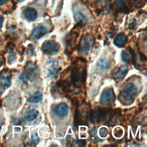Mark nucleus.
<instances>
[{"label": "nucleus", "mask_w": 147, "mask_h": 147, "mask_svg": "<svg viewBox=\"0 0 147 147\" xmlns=\"http://www.w3.org/2000/svg\"><path fill=\"white\" fill-rule=\"evenodd\" d=\"M109 111L107 109H100L98 110H91L88 114V118L90 122L92 123H98L105 120Z\"/></svg>", "instance_id": "1"}, {"label": "nucleus", "mask_w": 147, "mask_h": 147, "mask_svg": "<svg viewBox=\"0 0 147 147\" xmlns=\"http://www.w3.org/2000/svg\"><path fill=\"white\" fill-rule=\"evenodd\" d=\"M86 78V68L80 70L79 67L75 65L71 71V83L74 86H77L78 83L84 82Z\"/></svg>", "instance_id": "2"}, {"label": "nucleus", "mask_w": 147, "mask_h": 147, "mask_svg": "<svg viewBox=\"0 0 147 147\" xmlns=\"http://www.w3.org/2000/svg\"><path fill=\"white\" fill-rule=\"evenodd\" d=\"M137 93L136 86L133 83H127L123 88L122 95L123 99L126 101L133 102Z\"/></svg>", "instance_id": "3"}, {"label": "nucleus", "mask_w": 147, "mask_h": 147, "mask_svg": "<svg viewBox=\"0 0 147 147\" xmlns=\"http://www.w3.org/2000/svg\"><path fill=\"white\" fill-rule=\"evenodd\" d=\"M115 99V94L112 88H105L100 96V104L101 105H109L114 102Z\"/></svg>", "instance_id": "4"}, {"label": "nucleus", "mask_w": 147, "mask_h": 147, "mask_svg": "<svg viewBox=\"0 0 147 147\" xmlns=\"http://www.w3.org/2000/svg\"><path fill=\"white\" fill-rule=\"evenodd\" d=\"M42 51L44 53L51 55L56 53L60 49L59 44L52 40H47L43 42L41 46Z\"/></svg>", "instance_id": "5"}, {"label": "nucleus", "mask_w": 147, "mask_h": 147, "mask_svg": "<svg viewBox=\"0 0 147 147\" xmlns=\"http://www.w3.org/2000/svg\"><path fill=\"white\" fill-rule=\"evenodd\" d=\"M45 67L48 75L51 78L56 77L61 70L59 63L55 60H51L48 61Z\"/></svg>", "instance_id": "6"}, {"label": "nucleus", "mask_w": 147, "mask_h": 147, "mask_svg": "<svg viewBox=\"0 0 147 147\" xmlns=\"http://www.w3.org/2000/svg\"><path fill=\"white\" fill-rule=\"evenodd\" d=\"M92 44V38L90 36H86L83 37L80 40L78 46V49L82 53H86L88 52Z\"/></svg>", "instance_id": "7"}, {"label": "nucleus", "mask_w": 147, "mask_h": 147, "mask_svg": "<svg viewBox=\"0 0 147 147\" xmlns=\"http://www.w3.org/2000/svg\"><path fill=\"white\" fill-rule=\"evenodd\" d=\"M128 70L127 66L125 64H122L113 71L112 72V76L115 80L120 81L125 77Z\"/></svg>", "instance_id": "8"}, {"label": "nucleus", "mask_w": 147, "mask_h": 147, "mask_svg": "<svg viewBox=\"0 0 147 147\" xmlns=\"http://www.w3.org/2000/svg\"><path fill=\"white\" fill-rule=\"evenodd\" d=\"M111 0H96L95 5L100 13H107L110 9Z\"/></svg>", "instance_id": "9"}, {"label": "nucleus", "mask_w": 147, "mask_h": 147, "mask_svg": "<svg viewBox=\"0 0 147 147\" xmlns=\"http://www.w3.org/2000/svg\"><path fill=\"white\" fill-rule=\"evenodd\" d=\"M129 50L123 51L121 53V57L123 61L126 63L133 62V64H136V55L133 50L131 48H128Z\"/></svg>", "instance_id": "10"}, {"label": "nucleus", "mask_w": 147, "mask_h": 147, "mask_svg": "<svg viewBox=\"0 0 147 147\" xmlns=\"http://www.w3.org/2000/svg\"><path fill=\"white\" fill-rule=\"evenodd\" d=\"M37 67L36 65L32 64L27 65V67L25 69V72L23 75L24 80H29L34 78L37 74Z\"/></svg>", "instance_id": "11"}, {"label": "nucleus", "mask_w": 147, "mask_h": 147, "mask_svg": "<svg viewBox=\"0 0 147 147\" xmlns=\"http://www.w3.org/2000/svg\"><path fill=\"white\" fill-rule=\"evenodd\" d=\"M68 111V106L64 103H61L57 105L54 109V113L56 115L59 117H64L67 115Z\"/></svg>", "instance_id": "12"}, {"label": "nucleus", "mask_w": 147, "mask_h": 147, "mask_svg": "<svg viewBox=\"0 0 147 147\" xmlns=\"http://www.w3.org/2000/svg\"><path fill=\"white\" fill-rule=\"evenodd\" d=\"M11 84L10 75L7 73H3L0 75V89L5 90Z\"/></svg>", "instance_id": "13"}, {"label": "nucleus", "mask_w": 147, "mask_h": 147, "mask_svg": "<svg viewBox=\"0 0 147 147\" xmlns=\"http://www.w3.org/2000/svg\"><path fill=\"white\" fill-rule=\"evenodd\" d=\"M25 18L29 21H34L37 17V11L32 7H27L24 11Z\"/></svg>", "instance_id": "14"}, {"label": "nucleus", "mask_w": 147, "mask_h": 147, "mask_svg": "<svg viewBox=\"0 0 147 147\" xmlns=\"http://www.w3.org/2000/svg\"><path fill=\"white\" fill-rule=\"evenodd\" d=\"M47 32L46 28L44 26H38L32 31V36L34 39H39L44 36Z\"/></svg>", "instance_id": "15"}, {"label": "nucleus", "mask_w": 147, "mask_h": 147, "mask_svg": "<svg viewBox=\"0 0 147 147\" xmlns=\"http://www.w3.org/2000/svg\"><path fill=\"white\" fill-rule=\"evenodd\" d=\"M126 42V37L123 33H119L114 40V44L118 48H122Z\"/></svg>", "instance_id": "16"}, {"label": "nucleus", "mask_w": 147, "mask_h": 147, "mask_svg": "<svg viewBox=\"0 0 147 147\" xmlns=\"http://www.w3.org/2000/svg\"><path fill=\"white\" fill-rule=\"evenodd\" d=\"M38 115V111L35 109H31L26 111L25 114V119L28 121L31 122L34 120Z\"/></svg>", "instance_id": "17"}, {"label": "nucleus", "mask_w": 147, "mask_h": 147, "mask_svg": "<svg viewBox=\"0 0 147 147\" xmlns=\"http://www.w3.org/2000/svg\"><path fill=\"white\" fill-rule=\"evenodd\" d=\"M42 93L40 91H37L31 95L28 98V102L32 103H36L39 102L42 99Z\"/></svg>", "instance_id": "18"}, {"label": "nucleus", "mask_w": 147, "mask_h": 147, "mask_svg": "<svg viewBox=\"0 0 147 147\" xmlns=\"http://www.w3.org/2000/svg\"><path fill=\"white\" fill-rule=\"evenodd\" d=\"M96 65H97V66L99 68H100L102 69H103V70L108 69L109 67H110V64H109V61L106 59H105V58L100 59L98 61Z\"/></svg>", "instance_id": "19"}, {"label": "nucleus", "mask_w": 147, "mask_h": 147, "mask_svg": "<svg viewBox=\"0 0 147 147\" xmlns=\"http://www.w3.org/2000/svg\"><path fill=\"white\" fill-rule=\"evenodd\" d=\"M74 18H75V20L79 22L82 24L83 25L87 23V18L85 17L84 15H83L82 13L80 12H77L75 14L74 16Z\"/></svg>", "instance_id": "20"}, {"label": "nucleus", "mask_w": 147, "mask_h": 147, "mask_svg": "<svg viewBox=\"0 0 147 147\" xmlns=\"http://www.w3.org/2000/svg\"><path fill=\"white\" fill-rule=\"evenodd\" d=\"M115 5L117 9L120 11H123V9H126V2L124 0H116Z\"/></svg>", "instance_id": "21"}, {"label": "nucleus", "mask_w": 147, "mask_h": 147, "mask_svg": "<svg viewBox=\"0 0 147 147\" xmlns=\"http://www.w3.org/2000/svg\"><path fill=\"white\" fill-rule=\"evenodd\" d=\"M146 2V0H134L133 6L136 8L142 7Z\"/></svg>", "instance_id": "22"}, {"label": "nucleus", "mask_w": 147, "mask_h": 147, "mask_svg": "<svg viewBox=\"0 0 147 147\" xmlns=\"http://www.w3.org/2000/svg\"><path fill=\"white\" fill-rule=\"evenodd\" d=\"M99 133H100V135L102 137H105L106 136L107 133V130L106 128L104 127H102L100 128V130H99Z\"/></svg>", "instance_id": "23"}, {"label": "nucleus", "mask_w": 147, "mask_h": 147, "mask_svg": "<svg viewBox=\"0 0 147 147\" xmlns=\"http://www.w3.org/2000/svg\"><path fill=\"white\" fill-rule=\"evenodd\" d=\"M34 47L33 45L32 44H30L28 45V53L29 55H30V56H32V55L33 54L34 52Z\"/></svg>", "instance_id": "24"}, {"label": "nucleus", "mask_w": 147, "mask_h": 147, "mask_svg": "<svg viewBox=\"0 0 147 147\" xmlns=\"http://www.w3.org/2000/svg\"><path fill=\"white\" fill-rule=\"evenodd\" d=\"M7 2V0H0V5H4Z\"/></svg>", "instance_id": "25"}, {"label": "nucleus", "mask_w": 147, "mask_h": 147, "mask_svg": "<svg viewBox=\"0 0 147 147\" xmlns=\"http://www.w3.org/2000/svg\"><path fill=\"white\" fill-rule=\"evenodd\" d=\"M2 22H3V18L1 17L0 15V28L2 27Z\"/></svg>", "instance_id": "26"}, {"label": "nucleus", "mask_w": 147, "mask_h": 147, "mask_svg": "<svg viewBox=\"0 0 147 147\" xmlns=\"http://www.w3.org/2000/svg\"><path fill=\"white\" fill-rule=\"evenodd\" d=\"M2 58L0 57V67H1V65H2Z\"/></svg>", "instance_id": "27"}, {"label": "nucleus", "mask_w": 147, "mask_h": 147, "mask_svg": "<svg viewBox=\"0 0 147 147\" xmlns=\"http://www.w3.org/2000/svg\"><path fill=\"white\" fill-rule=\"evenodd\" d=\"M18 2H23V1H24L25 0H17Z\"/></svg>", "instance_id": "28"}]
</instances>
